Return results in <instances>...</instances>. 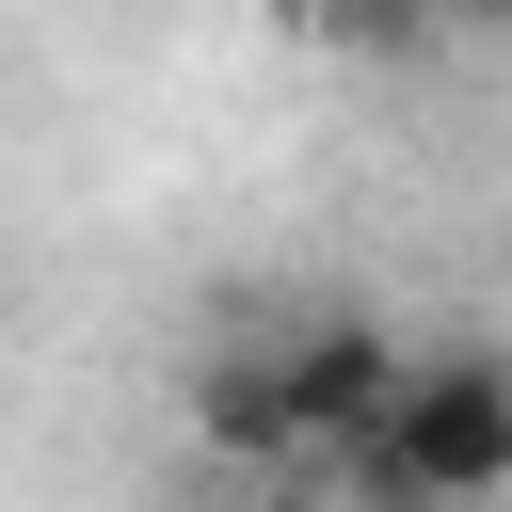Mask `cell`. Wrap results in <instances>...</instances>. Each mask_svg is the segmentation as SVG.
I'll return each mask as SVG.
<instances>
[{"label":"cell","mask_w":512,"mask_h":512,"mask_svg":"<svg viewBox=\"0 0 512 512\" xmlns=\"http://www.w3.org/2000/svg\"><path fill=\"white\" fill-rule=\"evenodd\" d=\"M336 464H352V512H480V496H512V352H480V336L416 352L384 432L336 448Z\"/></svg>","instance_id":"6da1fadb"},{"label":"cell","mask_w":512,"mask_h":512,"mask_svg":"<svg viewBox=\"0 0 512 512\" xmlns=\"http://www.w3.org/2000/svg\"><path fill=\"white\" fill-rule=\"evenodd\" d=\"M400 336L384 320H304V336H272V384H288V432L304 448H368L384 432V400H400Z\"/></svg>","instance_id":"7a4b0ae2"},{"label":"cell","mask_w":512,"mask_h":512,"mask_svg":"<svg viewBox=\"0 0 512 512\" xmlns=\"http://www.w3.org/2000/svg\"><path fill=\"white\" fill-rule=\"evenodd\" d=\"M192 448H224L240 480H288V464H304V432H288V384H272V336L192 368Z\"/></svg>","instance_id":"3957f363"},{"label":"cell","mask_w":512,"mask_h":512,"mask_svg":"<svg viewBox=\"0 0 512 512\" xmlns=\"http://www.w3.org/2000/svg\"><path fill=\"white\" fill-rule=\"evenodd\" d=\"M224 512H336V496H304V480H240Z\"/></svg>","instance_id":"277c9868"},{"label":"cell","mask_w":512,"mask_h":512,"mask_svg":"<svg viewBox=\"0 0 512 512\" xmlns=\"http://www.w3.org/2000/svg\"><path fill=\"white\" fill-rule=\"evenodd\" d=\"M272 16H288V32H352L368 0H272Z\"/></svg>","instance_id":"5b68a950"},{"label":"cell","mask_w":512,"mask_h":512,"mask_svg":"<svg viewBox=\"0 0 512 512\" xmlns=\"http://www.w3.org/2000/svg\"><path fill=\"white\" fill-rule=\"evenodd\" d=\"M448 16H480V32H512V0H448Z\"/></svg>","instance_id":"8992f818"}]
</instances>
